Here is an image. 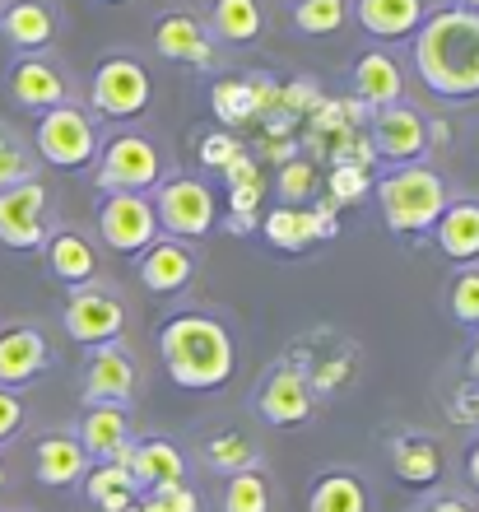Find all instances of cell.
Returning a JSON list of instances; mask_svg holds the SVG:
<instances>
[{
  "label": "cell",
  "instance_id": "obj_1",
  "mask_svg": "<svg viewBox=\"0 0 479 512\" xmlns=\"http://www.w3.org/2000/svg\"><path fill=\"white\" fill-rule=\"evenodd\" d=\"M414 75L447 103L479 98V14L447 5L414 33Z\"/></svg>",
  "mask_w": 479,
  "mask_h": 512
},
{
  "label": "cell",
  "instance_id": "obj_2",
  "mask_svg": "<svg viewBox=\"0 0 479 512\" xmlns=\"http://www.w3.org/2000/svg\"><path fill=\"white\" fill-rule=\"evenodd\" d=\"M163 373L182 391H214L238 373V345L219 317L210 312H177L159 331Z\"/></svg>",
  "mask_w": 479,
  "mask_h": 512
},
{
  "label": "cell",
  "instance_id": "obj_3",
  "mask_svg": "<svg viewBox=\"0 0 479 512\" xmlns=\"http://www.w3.org/2000/svg\"><path fill=\"white\" fill-rule=\"evenodd\" d=\"M373 191H377V205H382V224L391 233H400V238H424V233H433L438 215L447 210V201H452L442 173H433L424 163L391 168Z\"/></svg>",
  "mask_w": 479,
  "mask_h": 512
},
{
  "label": "cell",
  "instance_id": "obj_4",
  "mask_svg": "<svg viewBox=\"0 0 479 512\" xmlns=\"http://www.w3.org/2000/svg\"><path fill=\"white\" fill-rule=\"evenodd\" d=\"M98 187L103 191H135V196H149L168 177V154H163L149 135L121 131L112 140L98 145Z\"/></svg>",
  "mask_w": 479,
  "mask_h": 512
},
{
  "label": "cell",
  "instance_id": "obj_5",
  "mask_svg": "<svg viewBox=\"0 0 479 512\" xmlns=\"http://www.w3.org/2000/svg\"><path fill=\"white\" fill-rule=\"evenodd\" d=\"M154 215H159V233L177 238V243H196L219 224V201H214L210 182H200L191 173H173L154 187Z\"/></svg>",
  "mask_w": 479,
  "mask_h": 512
},
{
  "label": "cell",
  "instance_id": "obj_6",
  "mask_svg": "<svg viewBox=\"0 0 479 512\" xmlns=\"http://www.w3.org/2000/svg\"><path fill=\"white\" fill-rule=\"evenodd\" d=\"M98 126L94 112H84L80 103H61L52 112H38L33 126V154L52 168H89L98 159Z\"/></svg>",
  "mask_w": 479,
  "mask_h": 512
},
{
  "label": "cell",
  "instance_id": "obj_7",
  "mask_svg": "<svg viewBox=\"0 0 479 512\" xmlns=\"http://www.w3.org/2000/svg\"><path fill=\"white\" fill-rule=\"evenodd\" d=\"M89 103L103 122H131V117H145L149 103H154V80H149L145 61L135 56H107L98 66L94 84H89Z\"/></svg>",
  "mask_w": 479,
  "mask_h": 512
},
{
  "label": "cell",
  "instance_id": "obj_8",
  "mask_svg": "<svg viewBox=\"0 0 479 512\" xmlns=\"http://www.w3.org/2000/svg\"><path fill=\"white\" fill-rule=\"evenodd\" d=\"M98 238L121 256H140L154 238H163L154 201L135 196V191H107L103 205H98Z\"/></svg>",
  "mask_w": 479,
  "mask_h": 512
},
{
  "label": "cell",
  "instance_id": "obj_9",
  "mask_svg": "<svg viewBox=\"0 0 479 512\" xmlns=\"http://www.w3.org/2000/svg\"><path fill=\"white\" fill-rule=\"evenodd\" d=\"M52 233V196L42 182L0 191V247L10 252H42Z\"/></svg>",
  "mask_w": 479,
  "mask_h": 512
},
{
  "label": "cell",
  "instance_id": "obj_10",
  "mask_svg": "<svg viewBox=\"0 0 479 512\" xmlns=\"http://www.w3.org/2000/svg\"><path fill=\"white\" fill-rule=\"evenodd\" d=\"M256 415L266 419L270 429H298L317 415V387L303 378L298 364H275L266 382L256 387Z\"/></svg>",
  "mask_w": 479,
  "mask_h": 512
},
{
  "label": "cell",
  "instance_id": "obj_11",
  "mask_svg": "<svg viewBox=\"0 0 479 512\" xmlns=\"http://www.w3.org/2000/svg\"><path fill=\"white\" fill-rule=\"evenodd\" d=\"M61 326H66V336L75 345L98 350V345L121 340V331H126V303L112 289H70Z\"/></svg>",
  "mask_w": 479,
  "mask_h": 512
},
{
  "label": "cell",
  "instance_id": "obj_12",
  "mask_svg": "<svg viewBox=\"0 0 479 512\" xmlns=\"http://www.w3.org/2000/svg\"><path fill=\"white\" fill-rule=\"evenodd\" d=\"M140 387V364L126 345H98L84 364V378H80V396L84 405H126Z\"/></svg>",
  "mask_w": 479,
  "mask_h": 512
},
{
  "label": "cell",
  "instance_id": "obj_13",
  "mask_svg": "<svg viewBox=\"0 0 479 512\" xmlns=\"http://www.w3.org/2000/svg\"><path fill=\"white\" fill-rule=\"evenodd\" d=\"M377 159H386L391 168H405V163H419L428 154V122L410 103H391V108L373 112V135H368Z\"/></svg>",
  "mask_w": 479,
  "mask_h": 512
},
{
  "label": "cell",
  "instance_id": "obj_14",
  "mask_svg": "<svg viewBox=\"0 0 479 512\" xmlns=\"http://www.w3.org/2000/svg\"><path fill=\"white\" fill-rule=\"evenodd\" d=\"M52 368V340L42 336L33 322L0 326V387L24 391Z\"/></svg>",
  "mask_w": 479,
  "mask_h": 512
},
{
  "label": "cell",
  "instance_id": "obj_15",
  "mask_svg": "<svg viewBox=\"0 0 479 512\" xmlns=\"http://www.w3.org/2000/svg\"><path fill=\"white\" fill-rule=\"evenodd\" d=\"M5 89H10V98L28 112H52V108H61V103H75V98H70V80L47 56H19L10 66V75H5Z\"/></svg>",
  "mask_w": 479,
  "mask_h": 512
},
{
  "label": "cell",
  "instance_id": "obj_16",
  "mask_svg": "<svg viewBox=\"0 0 479 512\" xmlns=\"http://www.w3.org/2000/svg\"><path fill=\"white\" fill-rule=\"evenodd\" d=\"M117 461L131 471L140 494H154V489H168V485H187V457H182V447L168 443V438L131 443Z\"/></svg>",
  "mask_w": 479,
  "mask_h": 512
},
{
  "label": "cell",
  "instance_id": "obj_17",
  "mask_svg": "<svg viewBox=\"0 0 479 512\" xmlns=\"http://www.w3.org/2000/svg\"><path fill=\"white\" fill-rule=\"evenodd\" d=\"M135 275L149 294H182L196 280V252H191V243H177V238H154L135 261Z\"/></svg>",
  "mask_w": 479,
  "mask_h": 512
},
{
  "label": "cell",
  "instance_id": "obj_18",
  "mask_svg": "<svg viewBox=\"0 0 479 512\" xmlns=\"http://www.w3.org/2000/svg\"><path fill=\"white\" fill-rule=\"evenodd\" d=\"M0 38L19 56H42L56 42V14L47 0H5L0 5Z\"/></svg>",
  "mask_w": 479,
  "mask_h": 512
},
{
  "label": "cell",
  "instance_id": "obj_19",
  "mask_svg": "<svg viewBox=\"0 0 479 512\" xmlns=\"http://www.w3.org/2000/svg\"><path fill=\"white\" fill-rule=\"evenodd\" d=\"M266 238L280 252H307V247H317V238H335V205L326 201L321 210H298V205H280V210H270L266 215Z\"/></svg>",
  "mask_w": 479,
  "mask_h": 512
},
{
  "label": "cell",
  "instance_id": "obj_20",
  "mask_svg": "<svg viewBox=\"0 0 479 512\" xmlns=\"http://www.w3.org/2000/svg\"><path fill=\"white\" fill-rule=\"evenodd\" d=\"M154 52L163 61H182V66H196V70H205L214 61L210 33H205V24L191 10H168L154 24Z\"/></svg>",
  "mask_w": 479,
  "mask_h": 512
},
{
  "label": "cell",
  "instance_id": "obj_21",
  "mask_svg": "<svg viewBox=\"0 0 479 512\" xmlns=\"http://www.w3.org/2000/svg\"><path fill=\"white\" fill-rule=\"evenodd\" d=\"M75 438H80L89 466H98V461H117L121 452L135 443L126 405H84V419H80V429H75Z\"/></svg>",
  "mask_w": 479,
  "mask_h": 512
},
{
  "label": "cell",
  "instance_id": "obj_22",
  "mask_svg": "<svg viewBox=\"0 0 479 512\" xmlns=\"http://www.w3.org/2000/svg\"><path fill=\"white\" fill-rule=\"evenodd\" d=\"M42 256H47V270L66 289H89L98 280V247L80 229H52L42 243Z\"/></svg>",
  "mask_w": 479,
  "mask_h": 512
},
{
  "label": "cell",
  "instance_id": "obj_23",
  "mask_svg": "<svg viewBox=\"0 0 479 512\" xmlns=\"http://www.w3.org/2000/svg\"><path fill=\"white\" fill-rule=\"evenodd\" d=\"M33 475H38L47 489H70L89 475V457L75 433H47L33 443Z\"/></svg>",
  "mask_w": 479,
  "mask_h": 512
},
{
  "label": "cell",
  "instance_id": "obj_24",
  "mask_svg": "<svg viewBox=\"0 0 479 512\" xmlns=\"http://www.w3.org/2000/svg\"><path fill=\"white\" fill-rule=\"evenodd\" d=\"M359 28L377 42L414 38L419 24L428 19V0H354Z\"/></svg>",
  "mask_w": 479,
  "mask_h": 512
},
{
  "label": "cell",
  "instance_id": "obj_25",
  "mask_svg": "<svg viewBox=\"0 0 479 512\" xmlns=\"http://www.w3.org/2000/svg\"><path fill=\"white\" fill-rule=\"evenodd\" d=\"M400 98H405V70H400L396 56L382 52V47L363 52L359 66H354V103L377 112V108L400 103Z\"/></svg>",
  "mask_w": 479,
  "mask_h": 512
},
{
  "label": "cell",
  "instance_id": "obj_26",
  "mask_svg": "<svg viewBox=\"0 0 479 512\" xmlns=\"http://www.w3.org/2000/svg\"><path fill=\"white\" fill-rule=\"evenodd\" d=\"M391 466H396L400 485L428 489L442 480L447 457H442V447L433 443V438H424V433H396V438H391Z\"/></svg>",
  "mask_w": 479,
  "mask_h": 512
},
{
  "label": "cell",
  "instance_id": "obj_27",
  "mask_svg": "<svg viewBox=\"0 0 479 512\" xmlns=\"http://www.w3.org/2000/svg\"><path fill=\"white\" fill-rule=\"evenodd\" d=\"M433 238L456 266H475L479 261V201L461 196V201H447V210L433 224Z\"/></svg>",
  "mask_w": 479,
  "mask_h": 512
},
{
  "label": "cell",
  "instance_id": "obj_28",
  "mask_svg": "<svg viewBox=\"0 0 479 512\" xmlns=\"http://www.w3.org/2000/svg\"><path fill=\"white\" fill-rule=\"evenodd\" d=\"M210 33L228 47H252L266 33L261 0H210Z\"/></svg>",
  "mask_w": 479,
  "mask_h": 512
},
{
  "label": "cell",
  "instance_id": "obj_29",
  "mask_svg": "<svg viewBox=\"0 0 479 512\" xmlns=\"http://www.w3.org/2000/svg\"><path fill=\"white\" fill-rule=\"evenodd\" d=\"M307 512H368V485L354 471H321L307 489Z\"/></svg>",
  "mask_w": 479,
  "mask_h": 512
},
{
  "label": "cell",
  "instance_id": "obj_30",
  "mask_svg": "<svg viewBox=\"0 0 479 512\" xmlns=\"http://www.w3.org/2000/svg\"><path fill=\"white\" fill-rule=\"evenodd\" d=\"M84 494H89V503H94L98 512H126L140 503V489H135L131 471H126L121 461H98V466H89Z\"/></svg>",
  "mask_w": 479,
  "mask_h": 512
},
{
  "label": "cell",
  "instance_id": "obj_31",
  "mask_svg": "<svg viewBox=\"0 0 479 512\" xmlns=\"http://www.w3.org/2000/svg\"><path fill=\"white\" fill-rule=\"evenodd\" d=\"M200 457H205V466H210L214 475H242V471H256V461H261V447L247 438V433L238 429H219L210 433L205 443H200Z\"/></svg>",
  "mask_w": 479,
  "mask_h": 512
},
{
  "label": "cell",
  "instance_id": "obj_32",
  "mask_svg": "<svg viewBox=\"0 0 479 512\" xmlns=\"http://www.w3.org/2000/svg\"><path fill=\"white\" fill-rule=\"evenodd\" d=\"M210 112L224 126H247L256 122V103H252V84L247 75H224L210 84Z\"/></svg>",
  "mask_w": 479,
  "mask_h": 512
},
{
  "label": "cell",
  "instance_id": "obj_33",
  "mask_svg": "<svg viewBox=\"0 0 479 512\" xmlns=\"http://www.w3.org/2000/svg\"><path fill=\"white\" fill-rule=\"evenodd\" d=\"M24 182H38V154L19 131L0 126V191L24 187Z\"/></svg>",
  "mask_w": 479,
  "mask_h": 512
},
{
  "label": "cell",
  "instance_id": "obj_34",
  "mask_svg": "<svg viewBox=\"0 0 479 512\" xmlns=\"http://www.w3.org/2000/svg\"><path fill=\"white\" fill-rule=\"evenodd\" d=\"M349 19V0H298L293 5V28L307 38H331Z\"/></svg>",
  "mask_w": 479,
  "mask_h": 512
},
{
  "label": "cell",
  "instance_id": "obj_35",
  "mask_svg": "<svg viewBox=\"0 0 479 512\" xmlns=\"http://www.w3.org/2000/svg\"><path fill=\"white\" fill-rule=\"evenodd\" d=\"M447 317L456 326H466V331L479 326V261L475 266H456V275L447 280Z\"/></svg>",
  "mask_w": 479,
  "mask_h": 512
},
{
  "label": "cell",
  "instance_id": "obj_36",
  "mask_svg": "<svg viewBox=\"0 0 479 512\" xmlns=\"http://www.w3.org/2000/svg\"><path fill=\"white\" fill-rule=\"evenodd\" d=\"M224 512H270V480L261 471H242L224 480Z\"/></svg>",
  "mask_w": 479,
  "mask_h": 512
},
{
  "label": "cell",
  "instance_id": "obj_37",
  "mask_svg": "<svg viewBox=\"0 0 479 512\" xmlns=\"http://www.w3.org/2000/svg\"><path fill=\"white\" fill-rule=\"evenodd\" d=\"M331 205H354L363 201L368 191H373V182H368V168H354V163H335V173H331Z\"/></svg>",
  "mask_w": 479,
  "mask_h": 512
},
{
  "label": "cell",
  "instance_id": "obj_38",
  "mask_svg": "<svg viewBox=\"0 0 479 512\" xmlns=\"http://www.w3.org/2000/svg\"><path fill=\"white\" fill-rule=\"evenodd\" d=\"M312 191H317V168H312V163H303V159L284 163V168H280V201L284 205H303Z\"/></svg>",
  "mask_w": 479,
  "mask_h": 512
},
{
  "label": "cell",
  "instance_id": "obj_39",
  "mask_svg": "<svg viewBox=\"0 0 479 512\" xmlns=\"http://www.w3.org/2000/svg\"><path fill=\"white\" fill-rule=\"evenodd\" d=\"M238 154H242V140H238V135H228V131L205 135V140H200V149H196L200 168H210V173H224V168L238 159Z\"/></svg>",
  "mask_w": 479,
  "mask_h": 512
},
{
  "label": "cell",
  "instance_id": "obj_40",
  "mask_svg": "<svg viewBox=\"0 0 479 512\" xmlns=\"http://www.w3.org/2000/svg\"><path fill=\"white\" fill-rule=\"evenodd\" d=\"M140 512H200V499L191 485H168L154 494H140Z\"/></svg>",
  "mask_w": 479,
  "mask_h": 512
},
{
  "label": "cell",
  "instance_id": "obj_41",
  "mask_svg": "<svg viewBox=\"0 0 479 512\" xmlns=\"http://www.w3.org/2000/svg\"><path fill=\"white\" fill-rule=\"evenodd\" d=\"M261 191H266V182L261 177H252V182H238L233 187V229H256V205H261Z\"/></svg>",
  "mask_w": 479,
  "mask_h": 512
},
{
  "label": "cell",
  "instance_id": "obj_42",
  "mask_svg": "<svg viewBox=\"0 0 479 512\" xmlns=\"http://www.w3.org/2000/svg\"><path fill=\"white\" fill-rule=\"evenodd\" d=\"M24 419H28L24 396H19L14 387H0V447L10 443L19 429H24Z\"/></svg>",
  "mask_w": 479,
  "mask_h": 512
},
{
  "label": "cell",
  "instance_id": "obj_43",
  "mask_svg": "<svg viewBox=\"0 0 479 512\" xmlns=\"http://www.w3.org/2000/svg\"><path fill=\"white\" fill-rule=\"evenodd\" d=\"M326 98H321V89L312 80H289L280 84V108L284 112H317Z\"/></svg>",
  "mask_w": 479,
  "mask_h": 512
},
{
  "label": "cell",
  "instance_id": "obj_44",
  "mask_svg": "<svg viewBox=\"0 0 479 512\" xmlns=\"http://www.w3.org/2000/svg\"><path fill=\"white\" fill-rule=\"evenodd\" d=\"M224 177H228V187H238V182H252V177H261V173H256V159H247V149H242L238 159L224 168Z\"/></svg>",
  "mask_w": 479,
  "mask_h": 512
},
{
  "label": "cell",
  "instance_id": "obj_45",
  "mask_svg": "<svg viewBox=\"0 0 479 512\" xmlns=\"http://www.w3.org/2000/svg\"><path fill=\"white\" fill-rule=\"evenodd\" d=\"M424 512H475V508H470L461 494H442V499H433Z\"/></svg>",
  "mask_w": 479,
  "mask_h": 512
},
{
  "label": "cell",
  "instance_id": "obj_46",
  "mask_svg": "<svg viewBox=\"0 0 479 512\" xmlns=\"http://www.w3.org/2000/svg\"><path fill=\"white\" fill-rule=\"evenodd\" d=\"M466 480H470V489L479 494V438L466 447Z\"/></svg>",
  "mask_w": 479,
  "mask_h": 512
},
{
  "label": "cell",
  "instance_id": "obj_47",
  "mask_svg": "<svg viewBox=\"0 0 479 512\" xmlns=\"http://www.w3.org/2000/svg\"><path fill=\"white\" fill-rule=\"evenodd\" d=\"M470 378H479V326H475V340H470Z\"/></svg>",
  "mask_w": 479,
  "mask_h": 512
},
{
  "label": "cell",
  "instance_id": "obj_48",
  "mask_svg": "<svg viewBox=\"0 0 479 512\" xmlns=\"http://www.w3.org/2000/svg\"><path fill=\"white\" fill-rule=\"evenodd\" d=\"M456 10H466V14H479V0H456Z\"/></svg>",
  "mask_w": 479,
  "mask_h": 512
},
{
  "label": "cell",
  "instance_id": "obj_49",
  "mask_svg": "<svg viewBox=\"0 0 479 512\" xmlns=\"http://www.w3.org/2000/svg\"><path fill=\"white\" fill-rule=\"evenodd\" d=\"M10 489V471H5V457H0V494Z\"/></svg>",
  "mask_w": 479,
  "mask_h": 512
},
{
  "label": "cell",
  "instance_id": "obj_50",
  "mask_svg": "<svg viewBox=\"0 0 479 512\" xmlns=\"http://www.w3.org/2000/svg\"><path fill=\"white\" fill-rule=\"evenodd\" d=\"M103 5H121V0H103Z\"/></svg>",
  "mask_w": 479,
  "mask_h": 512
},
{
  "label": "cell",
  "instance_id": "obj_51",
  "mask_svg": "<svg viewBox=\"0 0 479 512\" xmlns=\"http://www.w3.org/2000/svg\"><path fill=\"white\" fill-rule=\"evenodd\" d=\"M126 512H140V503H135V508H126Z\"/></svg>",
  "mask_w": 479,
  "mask_h": 512
}]
</instances>
